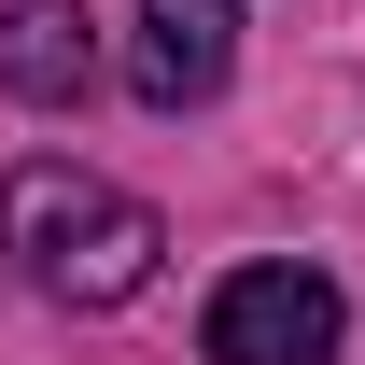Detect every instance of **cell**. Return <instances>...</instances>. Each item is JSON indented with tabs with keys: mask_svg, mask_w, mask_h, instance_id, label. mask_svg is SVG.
Listing matches in <instances>:
<instances>
[{
	"mask_svg": "<svg viewBox=\"0 0 365 365\" xmlns=\"http://www.w3.org/2000/svg\"><path fill=\"white\" fill-rule=\"evenodd\" d=\"M0 225H14V253H29V281H43L56 309H127L140 281H155V253H169L155 197L71 169V155H29L14 197H0Z\"/></svg>",
	"mask_w": 365,
	"mask_h": 365,
	"instance_id": "obj_1",
	"label": "cell"
},
{
	"mask_svg": "<svg viewBox=\"0 0 365 365\" xmlns=\"http://www.w3.org/2000/svg\"><path fill=\"white\" fill-rule=\"evenodd\" d=\"M351 309H337V281L267 253V267H225L211 281V309H197V351L211 365H337Z\"/></svg>",
	"mask_w": 365,
	"mask_h": 365,
	"instance_id": "obj_2",
	"label": "cell"
},
{
	"mask_svg": "<svg viewBox=\"0 0 365 365\" xmlns=\"http://www.w3.org/2000/svg\"><path fill=\"white\" fill-rule=\"evenodd\" d=\"M225 71H239V0H140V43H127L140 113H211Z\"/></svg>",
	"mask_w": 365,
	"mask_h": 365,
	"instance_id": "obj_3",
	"label": "cell"
},
{
	"mask_svg": "<svg viewBox=\"0 0 365 365\" xmlns=\"http://www.w3.org/2000/svg\"><path fill=\"white\" fill-rule=\"evenodd\" d=\"M85 85H98L85 0H0V98H29V113H85Z\"/></svg>",
	"mask_w": 365,
	"mask_h": 365,
	"instance_id": "obj_4",
	"label": "cell"
}]
</instances>
